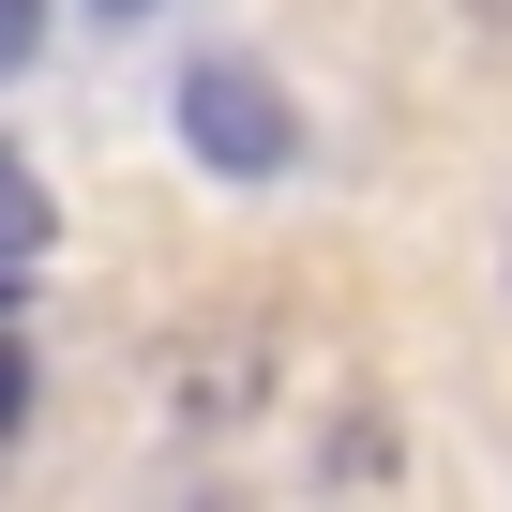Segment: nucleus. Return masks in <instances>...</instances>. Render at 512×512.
Returning a JSON list of instances; mask_svg holds the SVG:
<instances>
[{
  "instance_id": "nucleus-1",
  "label": "nucleus",
  "mask_w": 512,
  "mask_h": 512,
  "mask_svg": "<svg viewBox=\"0 0 512 512\" xmlns=\"http://www.w3.org/2000/svg\"><path fill=\"white\" fill-rule=\"evenodd\" d=\"M181 151H196L211 181H287L302 121H287V91L256 76V61H196V76H181Z\"/></svg>"
},
{
  "instance_id": "nucleus-2",
  "label": "nucleus",
  "mask_w": 512,
  "mask_h": 512,
  "mask_svg": "<svg viewBox=\"0 0 512 512\" xmlns=\"http://www.w3.org/2000/svg\"><path fill=\"white\" fill-rule=\"evenodd\" d=\"M0 256H46V196H31L16 166H0Z\"/></svg>"
},
{
  "instance_id": "nucleus-3",
  "label": "nucleus",
  "mask_w": 512,
  "mask_h": 512,
  "mask_svg": "<svg viewBox=\"0 0 512 512\" xmlns=\"http://www.w3.org/2000/svg\"><path fill=\"white\" fill-rule=\"evenodd\" d=\"M31 46H46V0H0V76H31Z\"/></svg>"
},
{
  "instance_id": "nucleus-4",
  "label": "nucleus",
  "mask_w": 512,
  "mask_h": 512,
  "mask_svg": "<svg viewBox=\"0 0 512 512\" xmlns=\"http://www.w3.org/2000/svg\"><path fill=\"white\" fill-rule=\"evenodd\" d=\"M16 392H31V377H16V347H0V437H16Z\"/></svg>"
},
{
  "instance_id": "nucleus-5",
  "label": "nucleus",
  "mask_w": 512,
  "mask_h": 512,
  "mask_svg": "<svg viewBox=\"0 0 512 512\" xmlns=\"http://www.w3.org/2000/svg\"><path fill=\"white\" fill-rule=\"evenodd\" d=\"M0 317H16V256H0Z\"/></svg>"
},
{
  "instance_id": "nucleus-6",
  "label": "nucleus",
  "mask_w": 512,
  "mask_h": 512,
  "mask_svg": "<svg viewBox=\"0 0 512 512\" xmlns=\"http://www.w3.org/2000/svg\"><path fill=\"white\" fill-rule=\"evenodd\" d=\"M91 16H151V0H91Z\"/></svg>"
}]
</instances>
